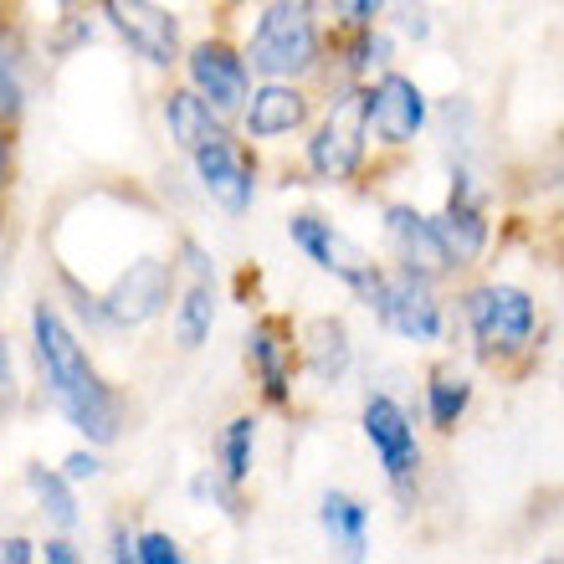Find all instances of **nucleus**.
<instances>
[{
    "mask_svg": "<svg viewBox=\"0 0 564 564\" xmlns=\"http://www.w3.org/2000/svg\"><path fill=\"white\" fill-rule=\"evenodd\" d=\"M31 355H36V375H42L46 401L57 405V416L83 442L98 446V452L119 442L129 401L119 395V386H108L98 375L88 344L77 339V328L62 318V308L52 297L31 303Z\"/></svg>",
    "mask_w": 564,
    "mask_h": 564,
    "instance_id": "f257e3e1",
    "label": "nucleus"
},
{
    "mask_svg": "<svg viewBox=\"0 0 564 564\" xmlns=\"http://www.w3.org/2000/svg\"><path fill=\"white\" fill-rule=\"evenodd\" d=\"M318 0H268L257 11V26L247 36V67L257 77H282V83H313L324 77V21Z\"/></svg>",
    "mask_w": 564,
    "mask_h": 564,
    "instance_id": "f03ea898",
    "label": "nucleus"
},
{
    "mask_svg": "<svg viewBox=\"0 0 564 564\" xmlns=\"http://www.w3.org/2000/svg\"><path fill=\"white\" fill-rule=\"evenodd\" d=\"M365 160H370V98H365V83H339L324 119L313 123L303 164L313 185H349L359 180Z\"/></svg>",
    "mask_w": 564,
    "mask_h": 564,
    "instance_id": "7ed1b4c3",
    "label": "nucleus"
},
{
    "mask_svg": "<svg viewBox=\"0 0 564 564\" xmlns=\"http://www.w3.org/2000/svg\"><path fill=\"white\" fill-rule=\"evenodd\" d=\"M462 318L473 328L477 355L492 365H508V359L529 355L539 328V303L513 282H477L462 293Z\"/></svg>",
    "mask_w": 564,
    "mask_h": 564,
    "instance_id": "20e7f679",
    "label": "nucleus"
},
{
    "mask_svg": "<svg viewBox=\"0 0 564 564\" xmlns=\"http://www.w3.org/2000/svg\"><path fill=\"white\" fill-rule=\"evenodd\" d=\"M175 293H180L175 247L170 252H139L113 272L108 288H98V318H104V328H144L160 313H170Z\"/></svg>",
    "mask_w": 564,
    "mask_h": 564,
    "instance_id": "39448f33",
    "label": "nucleus"
},
{
    "mask_svg": "<svg viewBox=\"0 0 564 564\" xmlns=\"http://www.w3.org/2000/svg\"><path fill=\"white\" fill-rule=\"evenodd\" d=\"M359 297L370 303L375 318H380L390 334H401V339H411V344H436L446 334V313H442V297H436V282L416 278V272L380 268Z\"/></svg>",
    "mask_w": 564,
    "mask_h": 564,
    "instance_id": "423d86ee",
    "label": "nucleus"
},
{
    "mask_svg": "<svg viewBox=\"0 0 564 564\" xmlns=\"http://www.w3.org/2000/svg\"><path fill=\"white\" fill-rule=\"evenodd\" d=\"M247 370L257 380V395L268 411H288L293 405V380L303 375L297 365V324L288 313H257L252 328H247Z\"/></svg>",
    "mask_w": 564,
    "mask_h": 564,
    "instance_id": "0eeeda50",
    "label": "nucleus"
},
{
    "mask_svg": "<svg viewBox=\"0 0 564 564\" xmlns=\"http://www.w3.org/2000/svg\"><path fill=\"white\" fill-rule=\"evenodd\" d=\"M98 15L154 73H175L180 67L185 42H180V15L170 6H160V0H98Z\"/></svg>",
    "mask_w": 564,
    "mask_h": 564,
    "instance_id": "6e6552de",
    "label": "nucleus"
},
{
    "mask_svg": "<svg viewBox=\"0 0 564 564\" xmlns=\"http://www.w3.org/2000/svg\"><path fill=\"white\" fill-rule=\"evenodd\" d=\"M359 426H365V442L375 446V457L386 467V482L405 498L421 473V442L416 426H411V411L386 390H370L365 405H359Z\"/></svg>",
    "mask_w": 564,
    "mask_h": 564,
    "instance_id": "1a4fd4ad",
    "label": "nucleus"
},
{
    "mask_svg": "<svg viewBox=\"0 0 564 564\" xmlns=\"http://www.w3.org/2000/svg\"><path fill=\"white\" fill-rule=\"evenodd\" d=\"M288 241H293L297 252L308 257L318 272L339 278L349 293H365V288L375 282V272H380V262H375L359 241L344 237L328 216H318V210H297V216H288Z\"/></svg>",
    "mask_w": 564,
    "mask_h": 564,
    "instance_id": "9d476101",
    "label": "nucleus"
},
{
    "mask_svg": "<svg viewBox=\"0 0 564 564\" xmlns=\"http://www.w3.org/2000/svg\"><path fill=\"white\" fill-rule=\"evenodd\" d=\"M180 67H185V83H191L216 113L237 119L241 104H247V93H252V67H247V52H241L231 36H206V42L185 46Z\"/></svg>",
    "mask_w": 564,
    "mask_h": 564,
    "instance_id": "9b49d317",
    "label": "nucleus"
},
{
    "mask_svg": "<svg viewBox=\"0 0 564 564\" xmlns=\"http://www.w3.org/2000/svg\"><path fill=\"white\" fill-rule=\"evenodd\" d=\"M185 160H191L200 191H206L226 216H247V210H252V200H257V154L241 144L237 134L210 139V144H200L195 154H185Z\"/></svg>",
    "mask_w": 564,
    "mask_h": 564,
    "instance_id": "f8f14e48",
    "label": "nucleus"
},
{
    "mask_svg": "<svg viewBox=\"0 0 564 564\" xmlns=\"http://www.w3.org/2000/svg\"><path fill=\"white\" fill-rule=\"evenodd\" d=\"M365 98H370V134L380 139V144L386 149L416 144L431 119L426 93H421L416 77L395 73V67H380V77L365 83Z\"/></svg>",
    "mask_w": 564,
    "mask_h": 564,
    "instance_id": "ddd939ff",
    "label": "nucleus"
},
{
    "mask_svg": "<svg viewBox=\"0 0 564 564\" xmlns=\"http://www.w3.org/2000/svg\"><path fill=\"white\" fill-rule=\"evenodd\" d=\"M436 221V231H442L446 252H452V262L457 268H473L477 257L488 252V206H482V191H477V175L467 170V164H457L452 170V195H446V206L431 216Z\"/></svg>",
    "mask_w": 564,
    "mask_h": 564,
    "instance_id": "4468645a",
    "label": "nucleus"
},
{
    "mask_svg": "<svg viewBox=\"0 0 564 564\" xmlns=\"http://www.w3.org/2000/svg\"><path fill=\"white\" fill-rule=\"evenodd\" d=\"M386 241H390L395 268L416 272V278H426V282H446L452 272H457V262H452V252H446L436 221L421 216L416 206H405V200L386 206Z\"/></svg>",
    "mask_w": 564,
    "mask_h": 564,
    "instance_id": "2eb2a0df",
    "label": "nucleus"
},
{
    "mask_svg": "<svg viewBox=\"0 0 564 564\" xmlns=\"http://www.w3.org/2000/svg\"><path fill=\"white\" fill-rule=\"evenodd\" d=\"M313 119V93L303 83H282V77H262L247 104H241V129L252 144H272V139H288L297 129H308Z\"/></svg>",
    "mask_w": 564,
    "mask_h": 564,
    "instance_id": "dca6fc26",
    "label": "nucleus"
},
{
    "mask_svg": "<svg viewBox=\"0 0 564 564\" xmlns=\"http://www.w3.org/2000/svg\"><path fill=\"white\" fill-rule=\"evenodd\" d=\"M297 365H303V375L313 386H339L349 375V365H355V339H349L344 318L318 313V318H308L297 328Z\"/></svg>",
    "mask_w": 564,
    "mask_h": 564,
    "instance_id": "f3484780",
    "label": "nucleus"
},
{
    "mask_svg": "<svg viewBox=\"0 0 564 564\" xmlns=\"http://www.w3.org/2000/svg\"><path fill=\"white\" fill-rule=\"evenodd\" d=\"M160 113H164V134H170V144H175L180 154H195V149L210 144V139L231 134L226 113H216V108H210L191 83H175V88L164 93Z\"/></svg>",
    "mask_w": 564,
    "mask_h": 564,
    "instance_id": "a211bd4d",
    "label": "nucleus"
},
{
    "mask_svg": "<svg viewBox=\"0 0 564 564\" xmlns=\"http://www.w3.org/2000/svg\"><path fill=\"white\" fill-rule=\"evenodd\" d=\"M31 104V42L26 21H0V123L21 129Z\"/></svg>",
    "mask_w": 564,
    "mask_h": 564,
    "instance_id": "6ab92c4d",
    "label": "nucleus"
},
{
    "mask_svg": "<svg viewBox=\"0 0 564 564\" xmlns=\"http://www.w3.org/2000/svg\"><path fill=\"white\" fill-rule=\"evenodd\" d=\"M318 523H324V539L344 560H365L370 554V508L359 503L355 492L328 488L318 498Z\"/></svg>",
    "mask_w": 564,
    "mask_h": 564,
    "instance_id": "aec40b11",
    "label": "nucleus"
},
{
    "mask_svg": "<svg viewBox=\"0 0 564 564\" xmlns=\"http://www.w3.org/2000/svg\"><path fill=\"white\" fill-rule=\"evenodd\" d=\"M216 308H221V293L216 282H185L175 293V313H170V339H175L180 355H195L200 344H210V328H216Z\"/></svg>",
    "mask_w": 564,
    "mask_h": 564,
    "instance_id": "412c9836",
    "label": "nucleus"
},
{
    "mask_svg": "<svg viewBox=\"0 0 564 564\" xmlns=\"http://www.w3.org/2000/svg\"><path fill=\"white\" fill-rule=\"evenodd\" d=\"M21 482L31 488L36 508H42L46 519L57 523L62 534H73L77 523H83V513H77V492H73V482L62 477V467H46V462H26V473H21Z\"/></svg>",
    "mask_w": 564,
    "mask_h": 564,
    "instance_id": "4be33fe9",
    "label": "nucleus"
},
{
    "mask_svg": "<svg viewBox=\"0 0 564 564\" xmlns=\"http://www.w3.org/2000/svg\"><path fill=\"white\" fill-rule=\"evenodd\" d=\"M467 405H473V380L457 375L452 365H436L426 375V416L436 431H457V421L467 416Z\"/></svg>",
    "mask_w": 564,
    "mask_h": 564,
    "instance_id": "5701e85b",
    "label": "nucleus"
},
{
    "mask_svg": "<svg viewBox=\"0 0 564 564\" xmlns=\"http://www.w3.org/2000/svg\"><path fill=\"white\" fill-rule=\"evenodd\" d=\"M252 462H257V416H231L221 426V442H216V473L231 488H247L252 482Z\"/></svg>",
    "mask_w": 564,
    "mask_h": 564,
    "instance_id": "b1692460",
    "label": "nucleus"
},
{
    "mask_svg": "<svg viewBox=\"0 0 564 564\" xmlns=\"http://www.w3.org/2000/svg\"><path fill=\"white\" fill-rule=\"evenodd\" d=\"M93 36H98V21H93L83 6H73V11H62L57 21H52V31H46V57H73V52H83V46H93Z\"/></svg>",
    "mask_w": 564,
    "mask_h": 564,
    "instance_id": "393cba45",
    "label": "nucleus"
},
{
    "mask_svg": "<svg viewBox=\"0 0 564 564\" xmlns=\"http://www.w3.org/2000/svg\"><path fill=\"white\" fill-rule=\"evenodd\" d=\"M134 564H185V550L175 534L144 529V534H134Z\"/></svg>",
    "mask_w": 564,
    "mask_h": 564,
    "instance_id": "a878e982",
    "label": "nucleus"
},
{
    "mask_svg": "<svg viewBox=\"0 0 564 564\" xmlns=\"http://www.w3.org/2000/svg\"><path fill=\"white\" fill-rule=\"evenodd\" d=\"M15 175H21V129L0 123V206L11 210L15 195Z\"/></svg>",
    "mask_w": 564,
    "mask_h": 564,
    "instance_id": "bb28decb",
    "label": "nucleus"
},
{
    "mask_svg": "<svg viewBox=\"0 0 564 564\" xmlns=\"http://www.w3.org/2000/svg\"><path fill=\"white\" fill-rule=\"evenodd\" d=\"M175 268H180V278H191V282H216V257L195 237H175Z\"/></svg>",
    "mask_w": 564,
    "mask_h": 564,
    "instance_id": "cd10ccee",
    "label": "nucleus"
},
{
    "mask_svg": "<svg viewBox=\"0 0 564 564\" xmlns=\"http://www.w3.org/2000/svg\"><path fill=\"white\" fill-rule=\"evenodd\" d=\"M328 6H334V21H339V31L380 26V15L390 11V0H328Z\"/></svg>",
    "mask_w": 564,
    "mask_h": 564,
    "instance_id": "c85d7f7f",
    "label": "nucleus"
},
{
    "mask_svg": "<svg viewBox=\"0 0 564 564\" xmlns=\"http://www.w3.org/2000/svg\"><path fill=\"white\" fill-rule=\"evenodd\" d=\"M62 477L67 482H93V477H104V457H98V446H77V452H67L62 457Z\"/></svg>",
    "mask_w": 564,
    "mask_h": 564,
    "instance_id": "c756f323",
    "label": "nucleus"
},
{
    "mask_svg": "<svg viewBox=\"0 0 564 564\" xmlns=\"http://www.w3.org/2000/svg\"><path fill=\"white\" fill-rule=\"evenodd\" d=\"M21 405V380H15V359H11V339L0 328V416H11Z\"/></svg>",
    "mask_w": 564,
    "mask_h": 564,
    "instance_id": "7c9ffc66",
    "label": "nucleus"
},
{
    "mask_svg": "<svg viewBox=\"0 0 564 564\" xmlns=\"http://www.w3.org/2000/svg\"><path fill=\"white\" fill-rule=\"evenodd\" d=\"M395 26H401L411 42H426L431 36V11L416 6V0H401V6H395Z\"/></svg>",
    "mask_w": 564,
    "mask_h": 564,
    "instance_id": "2f4dec72",
    "label": "nucleus"
},
{
    "mask_svg": "<svg viewBox=\"0 0 564 564\" xmlns=\"http://www.w3.org/2000/svg\"><path fill=\"white\" fill-rule=\"evenodd\" d=\"M36 560H52V564H77V560H83V550H77L73 539H67V534H62V529H57V534H46L42 544H36Z\"/></svg>",
    "mask_w": 564,
    "mask_h": 564,
    "instance_id": "473e14b6",
    "label": "nucleus"
},
{
    "mask_svg": "<svg viewBox=\"0 0 564 564\" xmlns=\"http://www.w3.org/2000/svg\"><path fill=\"white\" fill-rule=\"evenodd\" d=\"M11 262H15V237H11V210L0 206V297L11 288Z\"/></svg>",
    "mask_w": 564,
    "mask_h": 564,
    "instance_id": "72a5a7b5",
    "label": "nucleus"
},
{
    "mask_svg": "<svg viewBox=\"0 0 564 564\" xmlns=\"http://www.w3.org/2000/svg\"><path fill=\"white\" fill-rule=\"evenodd\" d=\"M36 560V544L26 534H6L0 539V564H31Z\"/></svg>",
    "mask_w": 564,
    "mask_h": 564,
    "instance_id": "f704fd0d",
    "label": "nucleus"
},
{
    "mask_svg": "<svg viewBox=\"0 0 564 564\" xmlns=\"http://www.w3.org/2000/svg\"><path fill=\"white\" fill-rule=\"evenodd\" d=\"M108 560H113V564H134V534H129L123 523H113V529H108Z\"/></svg>",
    "mask_w": 564,
    "mask_h": 564,
    "instance_id": "c9c22d12",
    "label": "nucleus"
},
{
    "mask_svg": "<svg viewBox=\"0 0 564 564\" xmlns=\"http://www.w3.org/2000/svg\"><path fill=\"white\" fill-rule=\"evenodd\" d=\"M21 15H26L21 11V0H0V21H21Z\"/></svg>",
    "mask_w": 564,
    "mask_h": 564,
    "instance_id": "e433bc0d",
    "label": "nucleus"
},
{
    "mask_svg": "<svg viewBox=\"0 0 564 564\" xmlns=\"http://www.w3.org/2000/svg\"><path fill=\"white\" fill-rule=\"evenodd\" d=\"M52 6H57V11H73V6H83V0H52Z\"/></svg>",
    "mask_w": 564,
    "mask_h": 564,
    "instance_id": "4c0bfd02",
    "label": "nucleus"
},
{
    "mask_svg": "<svg viewBox=\"0 0 564 564\" xmlns=\"http://www.w3.org/2000/svg\"><path fill=\"white\" fill-rule=\"evenodd\" d=\"M560 185H564V160H560Z\"/></svg>",
    "mask_w": 564,
    "mask_h": 564,
    "instance_id": "58836bf2",
    "label": "nucleus"
}]
</instances>
